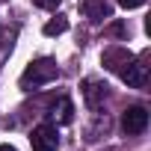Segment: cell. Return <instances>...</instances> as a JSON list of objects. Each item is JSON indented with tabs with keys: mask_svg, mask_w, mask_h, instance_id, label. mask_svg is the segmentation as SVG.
<instances>
[{
	"mask_svg": "<svg viewBox=\"0 0 151 151\" xmlns=\"http://www.w3.org/2000/svg\"><path fill=\"white\" fill-rule=\"evenodd\" d=\"M56 77H59L56 59L42 56V59H33V62L24 68V74H21V89H24V92H33V89H39V86H45V83H50V80H56Z\"/></svg>",
	"mask_w": 151,
	"mask_h": 151,
	"instance_id": "6da1fadb",
	"label": "cell"
},
{
	"mask_svg": "<svg viewBox=\"0 0 151 151\" xmlns=\"http://www.w3.org/2000/svg\"><path fill=\"white\" fill-rule=\"evenodd\" d=\"M30 148L33 151H56L59 148V127L53 122H42L30 130Z\"/></svg>",
	"mask_w": 151,
	"mask_h": 151,
	"instance_id": "7a4b0ae2",
	"label": "cell"
},
{
	"mask_svg": "<svg viewBox=\"0 0 151 151\" xmlns=\"http://www.w3.org/2000/svg\"><path fill=\"white\" fill-rule=\"evenodd\" d=\"M145 127H148V110L145 107H127L124 113H122V130H124V136H139V133H145Z\"/></svg>",
	"mask_w": 151,
	"mask_h": 151,
	"instance_id": "3957f363",
	"label": "cell"
},
{
	"mask_svg": "<svg viewBox=\"0 0 151 151\" xmlns=\"http://www.w3.org/2000/svg\"><path fill=\"white\" fill-rule=\"evenodd\" d=\"M80 89H83V101H86V107H89L92 113H101V107H104V101H107V95H110L107 83L89 77V80H83Z\"/></svg>",
	"mask_w": 151,
	"mask_h": 151,
	"instance_id": "277c9868",
	"label": "cell"
},
{
	"mask_svg": "<svg viewBox=\"0 0 151 151\" xmlns=\"http://www.w3.org/2000/svg\"><path fill=\"white\" fill-rule=\"evenodd\" d=\"M119 77L127 83V86H133V89H145L148 86V65H145V59H130L124 68H122V74Z\"/></svg>",
	"mask_w": 151,
	"mask_h": 151,
	"instance_id": "5b68a950",
	"label": "cell"
},
{
	"mask_svg": "<svg viewBox=\"0 0 151 151\" xmlns=\"http://www.w3.org/2000/svg\"><path fill=\"white\" fill-rule=\"evenodd\" d=\"M130 59H133V53H130L127 47H122V45H110V47L101 53L104 68H107V71H113V74H122V68H124Z\"/></svg>",
	"mask_w": 151,
	"mask_h": 151,
	"instance_id": "8992f818",
	"label": "cell"
},
{
	"mask_svg": "<svg viewBox=\"0 0 151 151\" xmlns=\"http://www.w3.org/2000/svg\"><path fill=\"white\" fill-rule=\"evenodd\" d=\"M71 119H74V104H71L68 95H59V98L50 104V110H47V122H53V124H68Z\"/></svg>",
	"mask_w": 151,
	"mask_h": 151,
	"instance_id": "52a82bcc",
	"label": "cell"
},
{
	"mask_svg": "<svg viewBox=\"0 0 151 151\" xmlns=\"http://www.w3.org/2000/svg\"><path fill=\"white\" fill-rule=\"evenodd\" d=\"M80 9H83V15H86L89 21H95V24H101V21L113 18V6L107 3V0H83Z\"/></svg>",
	"mask_w": 151,
	"mask_h": 151,
	"instance_id": "ba28073f",
	"label": "cell"
},
{
	"mask_svg": "<svg viewBox=\"0 0 151 151\" xmlns=\"http://www.w3.org/2000/svg\"><path fill=\"white\" fill-rule=\"evenodd\" d=\"M65 30H68V18L56 15V18H50V21L45 24V30H42V33H45V36H62Z\"/></svg>",
	"mask_w": 151,
	"mask_h": 151,
	"instance_id": "9c48e42d",
	"label": "cell"
},
{
	"mask_svg": "<svg viewBox=\"0 0 151 151\" xmlns=\"http://www.w3.org/2000/svg\"><path fill=\"white\" fill-rule=\"evenodd\" d=\"M36 6H42V9H59L62 6V0H33Z\"/></svg>",
	"mask_w": 151,
	"mask_h": 151,
	"instance_id": "30bf717a",
	"label": "cell"
},
{
	"mask_svg": "<svg viewBox=\"0 0 151 151\" xmlns=\"http://www.w3.org/2000/svg\"><path fill=\"white\" fill-rule=\"evenodd\" d=\"M116 3L122 9H139V6H145V0H116Z\"/></svg>",
	"mask_w": 151,
	"mask_h": 151,
	"instance_id": "8fae6325",
	"label": "cell"
},
{
	"mask_svg": "<svg viewBox=\"0 0 151 151\" xmlns=\"http://www.w3.org/2000/svg\"><path fill=\"white\" fill-rule=\"evenodd\" d=\"M0 151H18L15 145H0Z\"/></svg>",
	"mask_w": 151,
	"mask_h": 151,
	"instance_id": "7c38bea8",
	"label": "cell"
}]
</instances>
